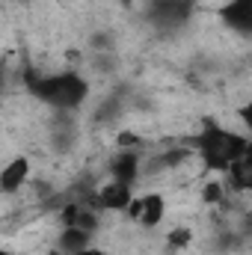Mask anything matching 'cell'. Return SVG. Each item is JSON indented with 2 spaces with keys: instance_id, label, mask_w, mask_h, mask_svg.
I'll use <instances>...</instances> for the list:
<instances>
[{
  "instance_id": "1",
  "label": "cell",
  "mask_w": 252,
  "mask_h": 255,
  "mask_svg": "<svg viewBox=\"0 0 252 255\" xmlns=\"http://www.w3.org/2000/svg\"><path fill=\"white\" fill-rule=\"evenodd\" d=\"M193 148H196V154H199V160L205 163L208 172H226L241 154L250 151V139L238 130L208 125L196 133Z\"/></svg>"
},
{
  "instance_id": "2",
  "label": "cell",
  "mask_w": 252,
  "mask_h": 255,
  "mask_svg": "<svg viewBox=\"0 0 252 255\" xmlns=\"http://www.w3.org/2000/svg\"><path fill=\"white\" fill-rule=\"evenodd\" d=\"M27 86L39 101H45L57 110H74L89 95V86L77 71H63V74H33V71H27Z\"/></svg>"
},
{
  "instance_id": "3",
  "label": "cell",
  "mask_w": 252,
  "mask_h": 255,
  "mask_svg": "<svg viewBox=\"0 0 252 255\" xmlns=\"http://www.w3.org/2000/svg\"><path fill=\"white\" fill-rule=\"evenodd\" d=\"M125 211L133 223H139V226H145V229H154V226L163 220V214H166V202H163V196L148 193V196L130 199V205H127Z\"/></svg>"
},
{
  "instance_id": "4",
  "label": "cell",
  "mask_w": 252,
  "mask_h": 255,
  "mask_svg": "<svg viewBox=\"0 0 252 255\" xmlns=\"http://www.w3.org/2000/svg\"><path fill=\"white\" fill-rule=\"evenodd\" d=\"M130 199H133V187L125 184V181H113V178L107 184H101L98 193H95V205L104 208V211H125L130 205Z\"/></svg>"
},
{
  "instance_id": "5",
  "label": "cell",
  "mask_w": 252,
  "mask_h": 255,
  "mask_svg": "<svg viewBox=\"0 0 252 255\" xmlns=\"http://www.w3.org/2000/svg\"><path fill=\"white\" fill-rule=\"evenodd\" d=\"M60 220H63V226H74V229H83V232H92V235L98 229V214L86 202H80V199H74V202L65 205Z\"/></svg>"
},
{
  "instance_id": "6",
  "label": "cell",
  "mask_w": 252,
  "mask_h": 255,
  "mask_svg": "<svg viewBox=\"0 0 252 255\" xmlns=\"http://www.w3.org/2000/svg\"><path fill=\"white\" fill-rule=\"evenodd\" d=\"M27 178H30V160L27 157H12L0 169V193H18Z\"/></svg>"
},
{
  "instance_id": "7",
  "label": "cell",
  "mask_w": 252,
  "mask_h": 255,
  "mask_svg": "<svg viewBox=\"0 0 252 255\" xmlns=\"http://www.w3.org/2000/svg\"><path fill=\"white\" fill-rule=\"evenodd\" d=\"M136 175H139V154L136 151L122 148L119 154H113V160H110V178L113 181H125V184L133 187Z\"/></svg>"
},
{
  "instance_id": "8",
  "label": "cell",
  "mask_w": 252,
  "mask_h": 255,
  "mask_svg": "<svg viewBox=\"0 0 252 255\" xmlns=\"http://www.w3.org/2000/svg\"><path fill=\"white\" fill-rule=\"evenodd\" d=\"M86 247H92V232H83V229H74V226H63L60 241H57V253L77 255V253H83Z\"/></svg>"
},
{
  "instance_id": "9",
  "label": "cell",
  "mask_w": 252,
  "mask_h": 255,
  "mask_svg": "<svg viewBox=\"0 0 252 255\" xmlns=\"http://www.w3.org/2000/svg\"><path fill=\"white\" fill-rule=\"evenodd\" d=\"M250 6H252V0H232L226 6V12H223L226 24L232 30H238V33H250V27H252V9Z\"/></svg>"
},
{
  "instance_id": "10",
  "label": "cell",
  "mask_w": 252,
  "mask_h": 255,
  "mask_svg": "<svg viewBox=\"0 0 252 255\" xmlns=\"http://www.w3.org/2000/svg\"><path fill=\"white\" fill-rule=\"evenodd\" d=\"M226 175H229V184H232L238 193L250 190V187H252V157H250V151H247V154H241V157L226 169Z\"/></svg>"
},
{
  "instance_id": "11",
  "label": "cell",
  "mask_w": 252,
  "mask_h": 255,
  "mask_svg": "<svg viewBox=\"0 0 252 255\" xmlns=\"http://www.w3.org/2000/svg\"><path fill=\"white\" fill-rule=\"evenodd\" d=\"M151 15L160 24H181L184 15H187V3L184 0H157Z\"/></svg>"
},
{
  "instance_id": "12",
  "label": "cell",
  "mask_w": 252,
  "mask_h": 255,
  "mask_svg": "<svg viewBox=\"0 0 252 255\" xmlns=\"http://www.w3.org/2000/svg\"><path fill=\"white\" fill-rule=\"evenodd\" d=\"M202 196H205V202H220V199H223V184H217V181L208 184V187L202 190Z\"/></svg>"
},
{
  "instance_id": "13",
  "label": "cell",
  "mask_w": 252,
  "mask_h": 255,
  "mask_svg": "<svg viewBox=\"0 0 252 255\" xmlns=\"http://www.w3.org/2000/svg\"><path fill=\"white\" fill-rule=\"evenodd\" d=\"M187 241H190V232H187V229H175V232L169 235V244H172V247H184Z\"/></svg>"
},
{
  "instance_id": "14",
  "label": "cell",
  "mask_w": 252,
  "mask_h": 255,
  "mask_svg": "<svg viewBox=\"0 0 252 255\" xmlns=\"http://www.w3.org/2000/svg\"><path fill=\"white\" fill-rule=\"evenodd\" d=\"M77 255H107L104 250H98V247H86L83 253H77Z\"/></svg>"
},
{
  "instance_id": "15",
  "label": "cell",
  "mask_w": 252,
  "mask_h": 255,
  "mask_svg": "<svg viewBox=\"0 0 252 255\" xmlns=\"http://www.w3.org/2000/svg\"><path fill=\"white\" fill-rule=\"evenodd\" d=\"M0 255H15V253H9V250H3V247H0Z\"/></svg>"
}]
</instances>
